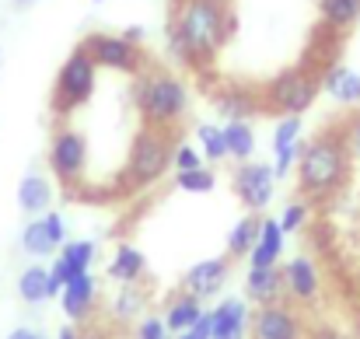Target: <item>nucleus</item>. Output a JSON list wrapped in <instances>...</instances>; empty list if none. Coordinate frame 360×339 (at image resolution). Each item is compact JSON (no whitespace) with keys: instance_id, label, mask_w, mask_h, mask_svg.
Listing matches in <instances>:
<instances>
[{"instance_id":"3","label":"nucleus","mask_w":360,"mask_h":339,"mask_svg":"<svg viewBox=\"0 0 360 339\" xmlns=\"http://www.w3.org/2000/svg\"><path fill=\"white\" fill-rule=\"evenodd\" d=\"M133 105L140 113L143 126H161V129H175L186 113H189V84L182 77H175L172 70H158L147 67L133 77Z\"/></svg>"},{"instance_id":"28","label":"nucleus","mask_w":360,"mask_h":339,"mask_svg":"<svg viewBox=\"0 0 360 339\" xmlns=\"http://www.w3.org/2000/svg\"><path fill=\"white\" fill-rule=\"evenodd\" d=\"M196 140H200V151L207 161H224L228 158V140H224V129L214 126V122H200L196 126Z\"/></svg>"},{"instance_id":"31","label":"nucleus","mask_w":360,"mask_h":339,"mask_svg":"<svg viewBox=\"0 0 360 339\" xmlns=\"http://www.w3.org/2000/svg\"><path fill=\"white\" fill-rule=\"evenodd\" d=\"M203 151H200V143L193 147L189 140H179L175 143V154H172V168L175 172H193V168H203Z\"/></svg>"},{"instance_id":"33","label":"nucleus","mask_w":360,"mask_h":339,"mask_svg":"<svg viewBox=\"0 0 360 339\" xmlns=\"http://www.w3.org/2000/svg\"><path fill=\"white\" fill-rule=\"evenodd\" d=\"M133 339H172V333H168L165 319H158V315H143V319L136 322V329H133Z\"/></svg>"},{"instance_id":"1","label":"nucleus","mask_w":360,"mask_h":339,"mask_svg":"<svg viewBox=\"0 0 360 339\" xmlns=\"http://www.w3.org/2000/svg\"><path fill=\"white\" fill-rule=\"evenodd\" d=\"M238 32V14L217 0H175L168 21V53L189 67L207 70L228 39Z\"/></svg>"},{"instance_id":"24","label":"nucleus","mask_w":360,"mask_h":339,"mask_svg":"<svg viewBox=\"0 0 360 339\" xmlns=\"http://www.w3.org/2000/svg\"><path fill=\"white\" fill-rule=\"evenodd\" d=\"M18 298H21L25 305H32V308L53 301L49 269H46V266H28V269H21V276H18Z\"/></svg>"},{"instance_id":"38","label":"nucleus","mask_w":360,"mask_h":339,"mask_svg":"<svg viewBox=\"0 0 360 339\" xmlns=\"http://www.w3.org/2000/svg\"><path fill=\"white\" fill-rule=\"evenodd\" d=\"M304 339H350L347 333H340L336 326H329V322H319V326H311L308 329V336Z\"/></svg>"},{"instance_id":"30","label":"nucleus","mask_w":360,"mask_h":339,"mask_svg":"<svg viewBox=\"0 0 360 339\" xmlns=\"http://www.w3.org/2000/svg\"><path fill=\"white\" fill-rule=\"evenodd\" d=\"M301 133H304L301 115H280L276 126H273V151H276V147H287V143H297Z\"/></svg>"},{"instance_id":"42","label":"nucleus","mask_w":360,"mask_h":339,"mask_svg":"<svg viewBox=\"0 0 360 339\" xmlns=\"http://www.w3.org/2000/svg\"><path fill=\"white\" fill-rule=\"evenodd\" d=\"M56 339H81V336H77V329H74V326H63V329L56 333Z\"/></svg>"},{"instance_id":"44","label":"nucleus","mask_w":360,"mask_h":339,"mask_svg":"<svg viewBox=\"0 0 360 339\" xmlns=\"http://www.w3.org/2000/svg\"><path fill=\"white\" fill-rule=\"evenodd\" d=\"M172 339H189V333H182V336H172Z\"/></svg>"},{"instance_id":"21","label":"nucleus","mask_w":360,"mask_h":339,"mask_svg":"<svg viewBox=\"0 0 360 339\" xmlns=\"http://www.w3.org/2000/svg\"><path fill=\"white\" fill-rule=\"evenodd\" d=\"M203 315V305H200V298H193V294H175L172 301H168V308H165V326H168V333L172 336H182V333H189L193 329V322Z\"/></svg>"},{"instance_id":"43","label":"nucleus","mask_w":360,"mask_h":339,"mask_svg":"<svg viewBox=\"0 0 360 339\" xmlns=\"http://www.w3.org/2000/svg\"><path fill=\"white\" fill-rule=\"evenodd\" d=\"M32 4H39V0H18V7H32Z\"/></svg>"},{"instance_id":"35","label":"nucleus","mask_w":360,"mask_h":339,"mask_svg":"<svg viewBox=\"0 0 360 339\" xmlns=\"http://www.w3.org/2000/svg\"><path fill=\"white\" fill-rule=\"evenodd\" d=\"M343 136H347V147H350L354 161H360V109H354V115L343 122Z\"/></svg>"},{"instance_id":"32","label":"nucleus","mask_w":360,"mask_h":339,"mask_svg":"<svg viewBox=\"0 0 360 339\" xmlns=\"http://www.w3.org/2000/svg\"><path fill=\"white\" fill-rule=\"evenodd\" d=\"M297 158H301V140L297 143H287V147H276L273 151V172H276V179H287L297 168Z\"/></svg>"},{"instance_id":"45","label":"nucleus","mask_w":360,"mask_h":339,"mask_svg":"<svg viewBox=\"0 0 360 339\" xmlns=\"http://www.w3.org/2000/svg\"><path fill=\"white\" fill-rule=\"evenodd\" d=\"M217 4H231V0H217Z\"/></svg>"},{"instance_id":"18","label":"nucleus","mask_w":360,"mask_h":339,"mask_svg":"<svg viewBox=\"0 0 360 339\" xmlns=\"http://www.w3.org/2000/svg\"><path fill=\"white\" fill-rule=\"evenodd\" d=\"M210 315H214V336L210 339H245L248 322H252L245 301H238V298H224Z\"/></svg>"},{"instance_id":"19","label":"nucleus","mask_w":360,"mask_h":339,"mask_svg":"<svg viewBox=\"0 0 360 339\" xmlns=\"http://www.w3.org/2000/svg\"><path fill=\"white\" fill-rule=\"evenodd\" d=\"M283 241H287V231L280 227V221H276V217H262L259 241H255V248L248 252V266H280Z\"/></svg>"},{"instance_id":"17","label":"nucleus","mask_w":360,"mask_h":339,"mask_svg":"<svg viewBox=\"0 0 360 339\" xmlns=\"http://www.w3.org/2000/svg\"><path fill=\"white\" fill-rule=\"evenodd\" d=\"M245 294L248 301L255 305H273V301H283V269L280 266H248V276H245Z\"/></svg>"},{"instance_id":"23","label":"nucleus","mask_w":360,"mask_h":339,"mask_svg":"<svg viewBox=\"0 0 360 339\" xmlns=\"http://www.w3.org/2000/svg\"><path fill=\"white\" fill-rule=\"evenodd\" d=\"M147 290L140 287V283H120V294H116V301H112V319L122 322V326H129V322H136V319H143L147 315Z\"/></svg>"},{"instance_id":"47","label":"nucleus","mask_w":360,"mask_h":339,"mask_svg":"<svg viewBox=\"0 0 360 339\" xmlns=\"http://www.w3.org/2000/svg\"><path fill=\"white\" fill-rule=\"evenodd\" d=\"M11 4H18V0H11Z\"/></svg>"},{"instance_id":"6","label":"nucleus","mask_w":360,"mask_h":339,"mask_svg":"<svg viewBox=\"0 0 360 339\" xmlns=\"http://www.w3.org/2000/svg\"><path fill=\"white\" fill-rule=\"evenodd\" d=\"M95 84H98V67L88 56V49L77 46L60 63V74H56V84H53V98H49L53 113L60 115V119H67V115H74L77 109H84L91 102V95H95Z\"/></svg>"},{"instance_id":"40","label":"nucleus","mask_w":360,"mask_h":339,"mask_svg":"<svg viewBox=\"0 0 360 339\" xmlns=\"http://www.w3.org/2000/svg\"><path fill=\"white\" fill-rule=\"evenodd\" d=\"M77 336L81 339H109V333L98 329V326H88V329H77Z\"/></svg>"},{"instance_id":"36","label":"nucleus","mask_w":360,"mask_h":339,"mask_svg":"<svg viewBox=\"0 0 360 339\" xmlns=\"http://www.w3.org/2000/svg\"><path fill=\"white\" fill-rule=\"evenodd\" d=\"M42 221H46V231H49V238H53L56 245H63V241H67V221H63V214L46 210V214H42Z\"/></svg>"},{"instance_id":"48","label":"nucleus","mask_w":360,"mask_h":339,"mask_svg":"<svg viewBox=\"0 0 360 339\" xmlns=\"http://www.w3.org/2000/svg\"><path fill=\"white\" fill-rule=\"evenodd\" d=\"M39 339H46V336H39Z\"/></svg>"},{"instance_id":"46","label":"nucleus","mask_w":360,"mask_h":339,"mask_svg":"<svg viewBox=\"0 0 360 339\" xmlns=\"http://www.w3.org/2000/svg\"><path fill=\"white\" fill-rule=\"evenodd\" d=\"M95 4H105V0H95Z\"/></svg>"},{"instance_id":"8","label":"nucleus","mask_w":360,"mask_h":339,"mask_svg":"<svg viewBox=\"0 0 360 339\" xmlns=\"http://www.w3.org/2000/svg\"><path fill=\"white\" fill-rule=\"evenodd\" d=\"M49 172L63 182V186H77L84 179V168H88V136L74 126H60L49 140Z\"/></svg>"},{"instance_id":"10","label":"nucleus","mask_w":360,"mask_h":339,"mask_svg":"<svg viewBox=\"0 0 360 339\" xmlns=\"http://www.w3.org/2000/svg\"><path fill=\"white\" fill-rule=\"evenodd\" d=\"M238 200L248 207V214H259L273 203V189H276V172L273 165H262V161H241L235 168V179H231Z\"/></svg>"},{"instance_id":"16","label":"nucleus","mask_w":360,"mask_h":339,"mask_svg":"<svg viewBox=\"0 0 360 339\" xmlns=\"http://www.w3.org/2000/svg\"><path fill=\"white\" fill-rule=\"evenodd\" d=\"M18 207L28 217H42L46 210H53V186L42 172H25L18 182Z\"/></svg>"},{"instance_id":"22","label":"nucleus","mask_w":360,"mask_h":339,"mask_svg":"<svg viewBox=\"0 0 360 339\" xmlns=\"http://www.w3.org/2000/svg\"><path fill=\"white\" fill-rule=\"evenodd\" d=\"M319 21L336 35L360 25V0H319Z\"/></svg>"},{"instance_id":"39","label":"nucleus","mask_w":360,"mask_h":339,"mask_svg":"<svg viewBox=\"0 0 360 339\" xmlns=\"http://www.w3.org/2000/svg\"><path fill=\"white\" fill-rule=\"evenodd\" d=\"M42 333H35V329H28V326H18V329H11L7 339H39Z\"/></svg>"},{"instance_id":"15","label":"nucleus","mask_w":360,"mask_h":339,"mask_svg":"<svg viewBox=\"0 0 360 339\" xmlns=\"http://www.w3.org/2000/svg\"><path fill=\"white\" fill-rule=\"evenodd\" d=\"M319 84L343 109H360V74L357 70H350L343 63H329V67L319 70Z\"/></svg>"},{"instance_id":"20","label":"nucleus","mask_w":360,"mask_h":339,"mask_svg":"<svg viewBox=\"0 0 360 339\" xmlns=\"http://www.w3.org/2000/svg\"><path fill=\"white\" fill-rule=\"evenodd\" d=\"M109 276L116 283H143V276H147V255L136 245L122 241V245H116V252L109 259Z\"/></svg>"},{"instance_id":"12","label":"nucleus","mask_w":360,"mask_h":339,"mask_svg":"<svg viewBox=\"0 0 360 339\" xmlns=\"http://www.w3.org/2000/svg\"><path fill=\"white\" fill-rule=\"evenodd\" d=\"M280 269H283V294H287V301L304 305V308L319 301V294H322V276H319L315 259L294 255V259H287Z\"/></svg>"},{"instance_id":"27","label":"nucleus","mask_w":360,"mask_h":339,"mask_svg":"<svg viewBox=\"0 0 360 339\" xmlns=\"http://www.w3.org/2000/svg\"><path fill=\"white\" fill-rule=\"evenodd\" d=\"M224 129V140H228V158H235V161H252V154H255V129L248 126V122H224L221 126Z\"/></svg>"},{"instance_id":"34","label":"nucleus","mask_w":360,"mask_h":339,"mask_svg":"<svg viewBox=\"0 0 360 339\" xmlns=\"http://www.w3.org/2000/svg\"><path fill=\"white\" fill-rule=\"evenodd\" d=\"M304 224H308V207H304L301 200L287 203V207H283V214H280V227H283L287 234H294V231H301Z\"/></svg>"},{"instance_id":"13","label":"nucleus","mask_w":360,"mask_h":339,"mask_svg":"<svg viewBox=\"0 0 360 339\" xmlns=\"http://www.w3.org/2000/svg\"><path fill=\"white\" fill-rule=\"evenodd\" d=\"M210 102H214V109L221 113V119H228V122H238V119L248 122L252 115L266 113L259 88H245V84H221V88L210 95Z\"/></svg>"},{"instance_id":"26","label":"nucleus","mask_w":360,"mask_h":339,"mask_svg":"<svg viewBox=\"0 0 360 339\" xmlns=\"http://www.w3.org/2000/svg\"><path fill=\"white\" fill-rule=\"evenodd\" d=\"M259 227H262V217H255V214H245L238 224L231 227V234H228V255L231 259H248V252L259 241Z\"/></svg>"},{"instance_id":"2","label":"nucleus","mask_w":360,"mask_h":339,"mask_svg":"<svg viewBox=\"0 0 360 339\" xmlns=\"http://www.w3.org/2000/svg\"><path fill=\"white\" fill-rule=\"evenodd\" d=\"M354 175V154L347 147L343 126H322L315 136L301 143L297 158V193L308 203L336 200Z\"/></svg>"},{"instance_id":"4","label":"nucleus","mask_w":360,"mask_h":339,"mask_svg":"<svg viewBox=\"0 0 360 339\" xmlns=\"http://www.w3.org/2000/svg\"><path fill=\"white\" fill-rule=\"evenodd\" d=\"M179 136L172 129L161 126H140L129 140L126 161L120 172V193L133 196V193H147L150 186H158L165 179V172L172 168V154H175Z\"/></svg>"},{"instance_id":"11","label":"nucleus","mask_w":360,"mask_h":339,"mask_svg":"<svg viewBox=\"0 0 360 339\" xmlns=\"http://www.w3.org/2000/svg\"><path fill=\"white\" fill-rule=\"evenodd\" d=\"M228 276H231V255L200 259V262H193V266L186 269L182 290L193 294V298H200V301H207V298H217V294L224 290Z\"/></svg>"},{"instance_id":"5","label":"nucleus","mask_w":360,"mask_h":339,"mask_svg":"<svg viewBox=\"0 0 360 339\" xmlns=\"http://www.w3.org/2000/svg\"><path fill=\"white\" fill-rule=\"evenodd\" d=\"M262 109L266 113H280V115H304L322 95V84H319V70L297 63V67H287L280 70L276 77H269L262 88Z\"/></svg>"},{"instance_id":"9","label":"nucleus","mask_w":360,"mask_h":339,"mask_svg":"<svg viewBox=\"0 0 360 339\" xmlns=\"http://www.w3.org/2000/svg\"><path fill=\"white\" fill-rule=\"evenodd\" d=\"M248 333L252 339H304V319L297 312L294 301H273V305H259L252 322H248Z\"/></svg>"},{"instance_id":"37","label":"nucleus","mask_w":360,"mask_h":339,"mask_svg":"<svg viewBox=\"0 0 360 339\" xmlns=\"http://www.w3.org/2000/svg\"><path fill=\"white\" fill-rule=\"evenodd\" d=\"M210 336H214V315H210V312H203V315L193 322L189 339H210Z\"/></svg>"},{"instance_id":"25","label":"nucleus","mask_w":360,"mask_h":339,"mask_svg":"<svg viewBox=\"0 0 360 339\" xmlns=\"http://www.w3.org/2000/svg\"><path fill=\"white\" fill-rule=\"evenodd\" d=\"M18 245H21V252H25V255H35V259H46V255L60 252V245L49 238V231H46V221H42V217H32L28 224L21 227Z\"/></svg>"},{"instance_id":"29","label":"nucleus","mask_w":360,"mask_h":339,"mask_svg":"<svg viewBox=\"0 0 360 339\" xmlns=\"http://www.w3.org/2000/svg\"><path fill=\"white\" fill-rule=\"evenodd\" d=\"M214 186H217V175L207 165L193 168V172H175V189H182V193L203 196V193H214Z\"/></svg>"},{"instance_id":"7","label":"nucleus","mask_w":360,"mask_h":339,"mask_svg":"<svg viewBox=\"0 0 360 339\" xmlns=\"http://www.w3.org/2000/svg\"><path fill=\"white\" fill-rule=\"evenodd\" d=\"M88 56L95 60L98 70H116V74H140L147 70V60H143V49L136 42H129L126 35H112V32H91L84 42Z\"/></svg>"},{"instance_id":"14","label":"nucleus","mask_w":360,"mask_h":339,"mask_svg":"<svg viewBox=\"0 0 360 339\" xmlns=\"http://www.w3.org/2000/svg\"><path fill=\"white\" fill-rule=\"evenodd\" d=\"M95 301H98V280L91 273H81L74 276L63 290H60V308L67 319L74 322H88L91 312H95Z\"/></svg>"},{"instance_id":"41","label":"nucleus","mask_w":360,"mask_h":339,"mask_svg":"<svg viewBox=\"0 0 360 339\" xmlns=\"http://www.w3.org/2000/svg\"><path fill=\"white\" fill-rule=\"evenodd\" d=\"M122 35H126V39H129V42H136V46H140V42H143V35H147V32H143V25H129V28H126V32H122Z\"/></svg>"}]
</instances>
